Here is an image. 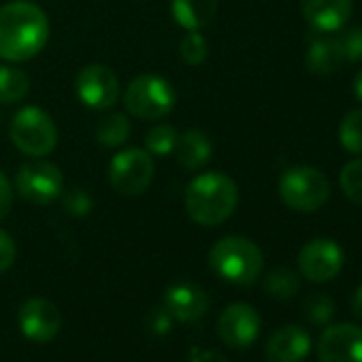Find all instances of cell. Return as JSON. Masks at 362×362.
I'll return each mask as SVG.
<instances>
[{"instance_id":"obj_1","label":"cell","mask_w":362,"mask_h":362,"mask_svg":"<svg viewBox=\"0 0 362 362\" xmlns=\"http://www.w3.org/2000/svg\"><path fill=\"white\" fill-rule=\"evenodd\" d=\"M49 41V20L45 11L26 0L0 7V58L26 62L43 52Z\"/></svg>"},{"instance_id":"obj_2","label":"cell","mask_w":362,"mask_h":362,"mask_svg":"<svg viewBox=\"0 0 362 362\" xmlns=\"http://www.w3.org/2000/svg\"><path fill=\"white\" fill-rule=\"evenodd\" d=\"M186 211L201 226H218L226 222L239 203L237 184L220 170L194 177L186 188Z\"/></svg>"},{"instance_id":"obj_3","label":"cell","mask_w":362,"mask_h":362,"mask_svg":"<svg viewBox=\"0 0 362 362\" xmlns=\"http://www.w3.org/2000/svg\"><path fill=\"white\" fill-rule=\"evenodd\" d=\"M262 252L245 237H224L209 252V267L235 286H252L262 273Z\"/></svg>"},{"instance_id":"obj_4","label":"cell","mask_w":362,"mask_h":362,"mask_svg":"<svg viewBox=\"0 0 362 362\" xmlns=\"http://www.w3.org/2000/svg\"><path fill=\"white\" fill-rule=\"evenodd\" d=\"M279 197L290 209L311 214L326 205L330 184L313 166H292L279 177Z\"/></svg>"},{"instance_id":"obj_5","label":"cell","mask_w":362,"mask_h":362,"mask_svg":"<svg viewBox=\"0 0 362 362\" xmlns=\"http://www.w3.org/2000/svg\"><path fill=\"white\" fill-rule=\"evenodd\" d=\"M175 90L173 86L158 75H139L134 77L124 92V107L130 115L153 122L166 117L175 109Z\"/></svg>"},{"instance_id":"obj_6","label":"cell","mask_w":362,"mask_h":362,"mask_svg":"<svg viewBox=\"0 0 362 362\" xmlns=\"http://www.w3.org/2000/svg\"><path fill=\"white\" fill-rule=\"evenodd\" d=\"M9 136L13 145L33 158L47 156L58 143V128L47 111L41 107H22L11 122Z\"/></svg>"},{"instance_id":"obj_7","label":"cell","mask_w":362,"mask_h":362,"mask_svg":"<svg viewBox=\"0 0 362 362\" xmlns=\"http://www.w3.org/2000/svg\"><path fill=\"white\" fill-rule=\"evenodd\" d=\"M153 179V156L147 149L130 147L113 156L109 164V184L122 197L143 194Z\"/></svg>"},{"instance_id":"obj_8","label":"cell","mask_w":362,"mask_h":362,"mask_svg":"<svg viewBox=\"0 0 362 362\" xmlns=\"http://www.w3.org/2000/svg\"><path fill=\"white\" fill-rule=\"evenodd\" d=\"M16 190L20 197L33 205L45 207L62 197L64 190V177L60 168L47 160H30L24 162L16 173Z\"/></svg>"},{"instance_id":"obj_9","label":"cell","mask_w":362,"mask_h":362,"mask_svg":"<svg viewBox=\"0 0 362 362\" xmlns=\"http://www.w3.org/2000/svg\"><path fill=\"white\" fill-rule=\"evenodd\" d=\"M75 92L79 100L90 109H111L119 98L117 75L105 64L83 66L75 77Z\"/></svg>"},{"instance_id":"obj_10","label":"cell","mask_w":362,"mask_h":362,"mask_svg":"<svg viewBox=\"0 0 362 362\" xmlns=\"http://www.w3.org/2000/svg\"><path fill=\"white\" fill-rule=\"evenodd\" d=\"M343 250L332 239H313L298 254V269L305 279L326 284L343 269Z\"/></svg>"},{"instance_id":"obj_11","label":"cell","mask_w":362,"mask_h":362,"mask_svg":"<svg viewBox=\"0 0 362 362\" xmlns=\"http://www.w3.org/2000/svg\"><path fill=\"white\" fill-rule=\"evenodd\" d=\"M260 328H262L260 313L245 303L228 305L218 320V334L233 349L250 347L258 339Z\"/></svg>"},{"instance_id":"obj_12","label":"cell","mask_w":362,"mask_h":362,"mask_svg":"<svg viewBox=\"0 0 362 362\" xmlns=\"http://www.w3.org/2000/svg\"><path fill=\"white\" fill-rule=\"evenodd\" d=\"M18 326L26 339L47 343L60 332V309L47 298H28L18 311Z\"/></svg>"},{"instance_id":"obj_13","label":"cell","mask_w":362,"mask_h":362,"mask_svg":"<svg viewBox=\"0 0 362 362\" xmlns=\"http://www.w3.org/2000/svg\"><path fill=\"white\" fill-rule=\"evenodd\" d=\"M320 362H362V328L356 324L328 326L317 341Z\"/></svg>"},{"instance_id":"obj_14","label":"cell","mask_w":362,"mask_h":362,"mask_svg":"<svg viewBox=\"0 0 362 362\" xmlns=\"http://www.w3.org/2000/svg\"><path fill=\"white\" fill-rule=\"evenodd\" d=\"M162 307L177 322H194L207 313L209 296L194 281H177V284L166 288Z\"/></svg>"},{"instance_id":"obj_15","label":"cell","mask_w":362,"mask_h":362,"mask_svg":"<svg viewBox=\"0 0 362 362\" xmlns=\"http://www.w3.org/2000/svg\"><path fill=\"white\" fill-rule=\"evenodd\" d=\"M311 351V337L305 328L288 324L267 341V362H303Z\"/></svg>"},{"instance_id":"obj_16","label":"cell","mask_w":362,"mask_h":362,"mask_svg":"<svg viewBox=\"0 0 362 362\" xmlns=\"http://www.w3.org/2000/svg\"><path fill=\"white\" fill-rule=\"evenodd\" d=\"M300 9L315 33L330 35L349 20L351 0H300Z\"/></svg>"},{"instance_id":"obj_17","label":"cell","mask_w":362,"mask_h":362,"mask_svg":"<svg viewBox=\"0 0 362 362\" xmlns=\"http://www.w3.org/2000/svg\"><path fill=\"white\" fill-rule=\"evenodd\" d=\"M173 151H175V158L181 168L201 170L211 160L214 145H211V139L203 130L192 128V130H186L184 134L177 136V145Z\"/></svg>"},{"instance_id":"obj_18","label":"cell","mask_w":362,"mask_h":362,"mask_svg":"<svg viewBox=\"0 0 362 362\" xmlns=\"http://www.w3.org/2000/svg\"><path fill=\"white\" fill-rule=\"evenodd\" d=\"M345 62L343 58V49H341V41L324 35V33H315V37L309 43L307 49V69L311 75H332L341 64Z\"/></svg>"},{"instance_id":"obj_19","label":"cell","mask_w":362,"mask_h":362,"mask_svg":"<svg viewBox=\"0 0 362 362\" xmlns=\"http://www.w3.org/2000/svg\"><path fill=\"white\" fill-rule=\"evenodd\" d=\"M175 22L186 30L205 28L218 13V0H170Z\"/></svg>"},{"instance_id":"obj_20","label":"cell","mask_w":362,"mask_h":362,"mask_svg":"<svg viewBox=\"0 0 362 362\" xmlns=\"http://www.w3.org/2000/svg\"><path fill=\"white\" fill-rule=\"evenodd\" d=\"M30 77L16 66H0V105H13L28 96Z\"/></svg>"},{"instance_id":"obj_21","label":"cell","mask_w":362,"mask_h":362,"mask_svg":"<svg viewBox=\"0 0 362 362\" xmlns=\"http://www.w3.org/2000/svg\"><path fill=\"white\" fill-rule=\"evenodd\" d=\"M298 284L300 281H298V275L294 271H290L288 267H277V269L269 271V275L264 277L262 288L271 298L288 300L298 292Z\"/></svg>"},{"instance_id":"obj_22","label":"cell","mask_w":362,"mask_h":362,"mask_svg":"<svg viewBox=\"0 0 362 362\" xmlns=\"http://www.w3.org/2000/svg\"><path fill=\"white\" fill-rule=\"evenodd\" d=\"M130 136V122L122 113H111L96 126V139L105 147H119Z\"/></svg>"},{"instance_id":"obj_23","label":"cell","mask_w":362,"mask_h":362,"mask_svg":"<svg viewBox=\"0 0 362 362\" xmlns=\"http://www.w3.org/2000/svg\"><path fill=\"white\" fill-rule=\"evenodd\" d=\"M339 139L349 153H362V109L345 113L339 126Z\"/></svg>"},{"instance_id":"obj_24","label":"cell","mask_w":362,"mask_h":362,"mask_svg":"<svg viewBox=\"0 0 362 362\" xmlns=\"http://www.w3.org/2000/svg\"><path fill=\"white\" fill-rule=\"evenodd\" d=\"M177 136H179V134H177L175 126H170V124H156V126L147 132V136H145V147H147V151H149L151 156L164 158V156H168V153L175 149Z\"/></svg>"},{"instance_id":"obj_25","label":"cell","mask_w":362,"mask_h":362,"mask_svg":"<svg viewBox=\"0 0 362 362\" xmlns=\"http://www.w3.org/2000/svg\"><path fill=\"white\" fill-rule=\"evenodd\" d=\"M332 313H334V303L328 294L313 292L303 300V315L307 317V322L315 326H326L332 320Z\"/></svg>"},{"instance_id":"obj_26","label":"cell","mask_w":362,"mask_h":362,"mask_svg":"<svg viewBox=\"0 0 362 362\" xmlns=\"http://www.w3.org/2000/svg\"><path fill=\"white\" fill-rule=\"evenodd\" d=\"M179 56L188 66H201L209 56V43L199 30H188L179 43Z\"/></svg>"},{"instance_id":"obj_27","label":"cell","mask_w":362,"mask_h":362,"mask_svg":"<svg viewBox=\"0 0 362 362\" xmlns=\"http://www.w3.org/2000/svg\"><path fill=\"white\" fill-rule=\"evenodd\" d=\"M339 184H341L343 194L351 203L362 205V158L351 160L343 166V170L339 175Z\"/></svg>"},{"instance_id":"obj_28","label":"cell","mask_w":362,"mask_h":362,"mask_svg":"<svg viewBox=\"0 0 362 362\" xmlns=\"http://www.w3.org/2000/svg\"><path fill=\"white\" fill-rule=\"evenodd\" d=\"M62 203H64V209L71 214V216H77V218H83L92 211V199L90 194H86L81 188H73L69 190L64 197H62Z\"/></svg>"},{"instance_id":"obj_29","label":"cell","mask_w":362,"mask_h":362,"mask_svg":"<svg viewBox=\"0 0 362 362\" xmlns=\"http://www.w3.org/2000/svg\"><path fill=\"white\" fill-rule=\"evenodd\" d=\"M341 49L345 62H360L362 60V28H351L347 30L341 39Z\"/></svg>"},{"instance_id":"obj_30","label":"cell","mask_w":362,"mask_h":362,"mask_svg":"<svg viewBox=\"0 0 362 362\" xmlns=\"http://www.w3.org/2000/svg\"><path fill=\"white\" fill-rule=\"evenodd\" d=\"M145 324H147V330H149L151 334L164 337V334L170 330V326H173V315H170L164 307H156V309L149 311Z\"/></svg>"},{"instance_id":"obj_31","label":"cell","mask_w":362,"mask_h":362,"mask_svg":"<svg viewBox=\"0 0 362 362\" xmlns=\"http://www.w3.org/2000/svg\"><path fill=\"white\" fill-rule=\"evenodd\" d=\"M16 256H18V247L13 237L5 230H0V273H5L13 267Z\"/></svg>"},{"instance_id":"obj_32","label":"cell","mask_w":362,"mask_h":362,"mask_svg":"<svg viewBox=\"0 0 362 362\" xmlns=\"http://www.w3.org/2000/svg\"><path fill=\"white\" fill-rule=\"evenodd\" d=\"M13 207V188L7 175L0 170V220H5Z\"/></svg>"},{"instance_id":"obj_33","label":"cell","mask_w":362,"mask_h":362,"mask_svg":"<svg viewBox=\"0 0 362 362\" xmlns=\"http://www.w3.org/2000/svg\"><path fill=\"white\" fill-rule=\"evenodd\" d=\"M190 362H228L218 349H203V347H192L190 351Z\"/></svg>"},{"instance_id":"obj_34","label":"cell","mask_w":362,"mask_h":362,"mask_svg":"<svg viewBox=\"0 0 362 362\" xmlns=\"http://www.w3.org/2000/svg\"><path fill=\"white\" fill-rule=\"evenodd\" d=\"M351 311L358 320H362V286L354 292L351 296Z\"/></svg>"},{"instance_id":"obj_35","label":"cell","mask_w":362,"mask_h":362,"mask_svg":"<svg viewBox=\"0 0 362 362\" xmlns=\"http://www.w3.org/2000/svg\"><path fill=\"white\" fill-rule=\"evenodd\" d=\"M354 94H356V98L362 103V71L356 75V79H354Z\"/></svg>"}]
</instances>
